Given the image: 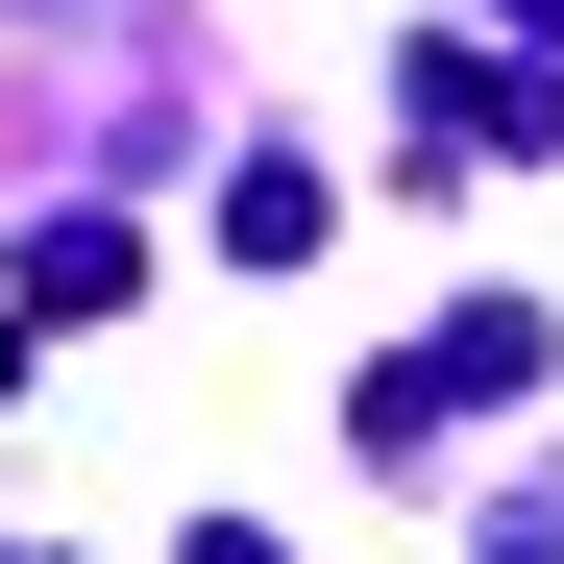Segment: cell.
<instances>
[{
	"label": "cell",
	"instance_id": "1",
	"mask_svg": "<svg viewBox=\"0 0 564 564\" xmlns=\"http://www.w3.org/2000/svg\"><path fill=\"white\" fill-rule=\"evenodd\" d=\"M0 295H25V319H123V295H148V246L74 197V221H25V270H0Z\"/></svg>",
	"mask_w": 564,
	"mask_h": 564
},
{
	"label": "cell",
	"instance_id": "2",
	"mask_svg": "<svg viewBox=\"0 0 564 564\" xmlns=\"http://www.w3.org/2000/svg\"><path fill=\"white\" fill-rule=\"evenodd\" d=\"M295 246H319V172L246 148V172H221V270H295Z\"/></svg>",
	"mask_w": 564,
	"mask_h": 564
}]
</instances>
